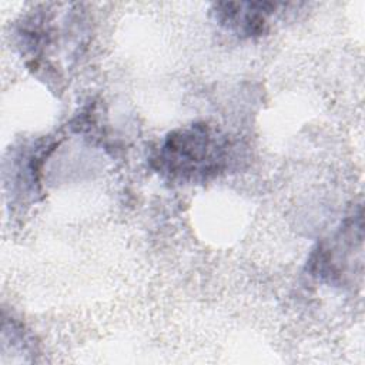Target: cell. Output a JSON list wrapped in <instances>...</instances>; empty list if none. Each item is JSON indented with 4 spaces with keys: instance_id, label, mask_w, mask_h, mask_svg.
I'll return each mask as SVG.
<instances>
[{
    "instance_id": "6da1fadb",
    "label": "cell",
    "mask_w": 365,
    "mask_h": 365,
    "mask_svg": "<svg viewBox=\"0 0 365 365\" xmlns=\"http://www.w3.org/2000/svg\"><path fill=\"white\" fill-rule=\"evenodd\" d=\"M222 161V144L205 124L171 133L161 150L160 164L168 173L191 177L217 171Z\"/></svg>"
}]
</instances>
